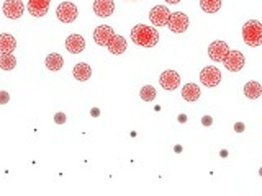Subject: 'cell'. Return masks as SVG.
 <instances>
[{
	"label": "cell",
	"instance_id": "cell-12",
	"mask_svg": "<svg viewBox=\"0 0 262 196\" xmlns=\"http://www.w3.org/2000/svg\"><path fill=\"white\" fill-rule=\"evenodd\" d=\"M66 49H68L71 54H80L85 49V39L80 35H71L66 39Z\"/></svg>",
	"mask_w": 262,
	"mask_h": 196
},
{
	"label": "cell",
	"instance_id": "cell-4",
	"mask_svg": "<svg viewBox=\"0 0 262 196\" xmlns=\"http://www.w3.org/2000/svg\"><path fill=\"white\" fill-rule=\"evenodd\" d=\"M77 15H79V10H77V7L74 5L72 2H62V4H59V7L56 8L57 20L62 21V23H72V21H76Z\"/></svg>",
	"mask_w": 262,
	"mask_h": 196
},
{
	"label": "cell",
	"instance_id": "cell-7",
	"mask_svg": "<svg viewBox=\"0 0 262 196\" xmlns=\"http://www.w3.org/2000/svg\"><path fill=\"white\" fill-rule=\"evenodd\" d=\"M200 82L205 87H208V88L216 87L221 82V72L216 67H213V65H208V67L202 69V72H200Z\"/></svg>",
	"mask_w": 262,
	"mask_h": 196
},
{
	"label": "cell",
	"instance_id": "cell-2",
	"mask_svg": "<svg viewBox=\"0 0 262 196\" xmlns=\"http://www.w3.org/2000/svg\"><path fill=\"white\" fill-rule=\"evenodd\" d=\"M131 41L143 47H154L159 43V33L147 24H136L131 28Z\"/></svg>",
	"mask_w": 262,
	"mask_h": 196
},
{
	"label": "cell",
	"instance_id": "cell-15",
	"mask_svg": "<svg viewBox=\"0 0 262 196\" xmlns=\"http://www.w3.org/2000/svg\"><path fill=\"white\" fill-rule=\"evenodd\" d=\"M74 79L79 80V82H85L90 79V76H92V69H90V65L85 64V62H79L74 65Z\"/></svg>",
	"mask_w": 262,
	"mask_h": 196
},
{
	"label": "cell",
	"instance_id": "cell-6",
	"mask_svg": "<svg viewBox=\"0 0 262 196\" xmlns=\"http://www.w3.org/2000/svg\"><path fill=\"white\" fill-rule=\"evenodd\" d=\"M169 18H170V12L164 5H156L149 12V20L154 27H167Z\"/></svg>",
	"mask_w": 262,
	"mask_h": 196
},
{
	"label": "cell",
	"instance_id": "cell-8",
	"mask_svg": "<svg viewBox=\"0 0 262 196\" xmlns=\"http://www.w3.org/2000/svg\"><path fill=\"white\" fill-rule=\"evenodd\" d=\"M167 28L172 33H184L188 28V16L184 12H176L170 13V18L167 23Z\"/></svg>",
	"mask_w": 262,
	"mask_h": 196
},
{
	"label": "cell",
	"instance_id": "cell-18",
	"mask_svg": "<svg viewBox=\"0 0 262 196\" xmlns=\"http://www.w3.org/2000/svg\"><path fill=\"white\" fill-rule=\"evenodd\" d=\"M244 95L249 98V100H257V98L262 95V85L259 82H248V84L244 85Z\"/></svg>",
	"mask_w": 262,
	"mask_h": 196
},
{
	"label": "cell",
	"instance_id": "cell-20",
	"mask_svg": "<svg viewBox=\"0 0 262 196\" xmlns=\"http://www.w3.org/2000/svg\"><path fill=\"white\" fill-rule=\"evenodd\" d=\"M0 67L4 70H13L16 67V59L12 53H2L0 54Z\"/></svg>",
	"mask_w": 262,
	"mask_h": 196
},
{
	"label": "cell",
	"instance_id": "cell-30",
	"mask_svg": "<svg viewBox=\"0 0 262 196\" xmlns=\"http://www.w3.org/2000/svg\"><path fill=\"white\" fill-rule=\"evenodd\" d=\"M259 175H260V177H262V167H260V168H259Z\"/></svg>",
	"mask_w": 262,
	"mask_h": 196
},
{
	"label": "cell",
	"instance_id": "cell-11",
	"mask_svg": "<svg viewBox=\"0 0 262 196\" xmlns=\"http://www.w3.org/2000/svg\"><path fill=\"white\" fill-rule=\"evenodd\" d=\"M223 64L229 72H239L246 64L244 54L241 51H229V54H228V57L225 59Z\"/></svg>",
	"mask_w": 262,
	"mask_h": 196
},
{
	"label": "cell",
	"instance_id": "cell-10",
	"mask_svg": "<svg viewBox=\"0 0 262 196\" xmlns=\"http://www.w3.org/2000/svg\"><path fill=\"white\" fill-rule=\"evenodd\" d=\"M159 84L164 90H167V92H172V90H176L179 85H180V76L176 72V70H164L159 77Z\"/></svg>",
	"mask_w": 262,
	"mask_h": 196
},
{
	"label": "cell",
	"instance_id": "cell-3",
	"mask_svg": "<svg viewBox=\"0 0 262 196\" xmlns=\"http://www.w3.org/2000/svg\"><path fill=\"white\" fill-rule=\"evenodd\" d=\"M243 39L251 47H257L262 44V23L257 20H249L243 27Z\"/></svg>",
	"mask_w": 262,
	"mask_h": 196
},
{
	"label": "cell",
	"instance_id": "cell-24",
	"mask_svg": "<svg viewBox=\"0 0 262 196\" xmlns=\"http://www.w3.org/2000/svg\"><path fill=\"white\" fill-rule=\"evenodd\" d=\"M202 125H203V126H207V128L213 125V118L210 116V114H205V116L202 118Z\"/></svg>",
	"mask_w": 262,
	"mask_h": 196
},
{
	"label": "cell",
	"instance_id": "cell-28",
	"mask_svg": "<svg viewBox=\"0 0 262 196\" xmlns=\"http://www.w3.org/2000/svg\"><path fill=\"white\" fill-rule=\"evenodd\" d=\"M166 2H167V4H179L180 0H166Z\"/></svg>",
	"mask_w": 262,
	"mask_h": 196
},
{
	"label": "cell",
	"instance_id": "cell-22",
	"mask_svg": "<svg viewBox=\"0 0 262 196\" xmlns=\"http://www.w3.org/2000/svg\"><path fill=\"white\" fill-rule=\"evenodd\" d=\"M139 96H141V100L144 102H152L156 98V88L152 85H144L141 88V92H139Z\"/></svg>",
	"mask_w": 262,
	"mask_h": 196
},
{
	"label": "cell",
	"instance_id": "cell-13",
	"mask_svg": "<svg viewBox=\"0 0 262 196\" xmlns=\"http://www.w3.org/2000/svg\"><path fill=\"white\" fill-rule=\"evenodd\" d=\"M51 0H28V12L33 16H45L49 10Z\"/></svg>",
	"mask_w": 262,
	"mask_h": 196
},
{
	"label": "cell",
	"instance_id": "cell-23",
	"mask_svg": "<svg viewBox=\"0 0 262 196\" xmlns=\"http://www.w3.org/2000/svg\"><path fill=\"white\" fill-rule=\"evenodd\" d=\"M66 113H56L54 114V122L56 125H66Z\"/></svg>",
	"mask_w": 262,
	"mask_h": 196
},
{
	"label": "cell",
	"instance_id": "cell-9",
	"mask_svg": "<svg viewBox=\"0 0 262 196\" xmlns=\"http://www.w3.org/2000/svg\"><path fill=\"white\" fill-rule=\"evenodd\" d=\"M2 10L5 13L7 18H10V20H16V18H20V16L23 15L25 12V5L21 0H5L4 2V7H2Z\"/></svg>",
	"mask_w": 262,
	"mask_h": 196
},
{
	"label": "cell",
	"instance_id": "cell-26",
	"mask_svg": "<svg viewBox=\"0 0 262 196\" xmlns=\"http://www.w3.org/2000/svg\"><path fill=\"white\" fill-rule=\"evenodd\" d=\"M187 121V114H179V122H185Z\"/></svg>",
	"mask_w": 262,
	"mask_h": 196
},
{
	"label": "cell",
	"instance_id": "cell-1",
	"mask_svg": "<svg viewBox=\"0 0 262 196\" xmlns=\"http://www.w3.org/2000/svg\"><path fill=\"white\" fill-rule=\"evenodd\" d=\"M94 39L98 46H103L106 47L112 54H123L126 51V39L117 35V33L113 31L112 27L108 24H100V27H97L94 30Z\"/></svg>",
	"mask_w": 262,
	"mask_h": 196
},
{
	"label": "cell",
	"instance_id": "cell-21",
	"mask_svg": "<svg viewBox=\"0 0 262 196\" xmlns=\"http://www.w3.org/2000/svg\"><path fill=\"white\" fill-rule=\"evenodd\" d=\"M200 8L205 13H216L221 8V0H200Z\"/></svg>",
	"mask_w": 262,
	"mask_h": 196
},
{
	"label": "cell",
	"instance_id": "cell-5",
	"mask_svg": "<svg viewBox=\"0 0 262 196\" xmlns=\"http://www.w3.org/2000/svg\"><path fill=\"white\" fill-rule=\"evenodd\" d=\"M229 51H231V49L228 47L225 41H213L208 46V56H210V59L215 62H225Z\"/></svg>",
	"mask_w": 262,
	"mask_h": 196
},
{
	"label": "cell",
	"instance_id": "cell-31",
	"mask_svg": "<svg viewBox=\"0 0 262 196\" xmlns=\"http://www.w3.org/2000/svg\"><path fill=\"white\" fill-rule=\"evenodd\" d=\"M131 2H133V0H131Z\"/></svg>",
	"mask_w": 262,
	"mask_h": 196
},
{
	"label": "cell",
	"instance_id": "cell-14",
	"mask_svg": "<svg viewBox=\"0 0 262 196\" xmlns=\"http://www.w3.org/2000/svg\"><path fill=\"white\" fill-rule=\"evenodd\" d=\"M94 12L98 16H110L115 12L113 0H95V2H94Z\"/></svg>",
	"mask_w": 262,
	"mask_h": 196
},
{
	"label": "cell",
	"instance_id": "cell-29",
	"mask_svg": "<svg viewBox=\"0 0 262 196\" xmlns=\"http://www.w3.org/2000/svg\"><path fill=\"white\" fill-rule=\"evenodd\" d=\"M228 155V151H221V157H226Z\"/></svg>",
	"mask_w": 262,
	"mask_h": 196
},
{
	"label": "cell",
	"instance_id": "cell-27",
	"mask_svg": "<svg viewBox=\"0 0 262 196\" xmlns=\"http://www.w3.org/2000/svg\"><path fill=\"white\" fill-rule=\"evenodd\" d=\"M90 114H92V116H98V114H100V110H98V108H94L92 111H90Z\"/></svg>",
	"mask_w": 262,
	"mask_h": 196
},
{
	"label": "cell",
	"instance_id": "cell-19",
	"mask_svg": "<svg viewBox=\"0 0 262 196\" xmlns=\"http://www.w3.org/2000/svg\"><path fill=\"white\" fill-rule=\"evenodd\" d=\"M62 65H64V59H62V56L61 54H57V53H53V54H49L46 57V67L49 70H61L62 69Z\"/></svg>",
	"mask_w": 262,
	"mask_h": 196
},
{
	"label": "cell",
	"instance_id": "cell-25",
	"mask_svg": "<svg viewBox=\"0 0 262 196\" xmlns=\"http://www.w3.org/2000/svg\"><path fill=\"white\" fill-rule=\"evenodd\" d=\"M244 129H246V125H244V122H241V121H237L236 125H234V131H236V133H243Z\"/></svg>",
	"mask_w": 262,
	"mask_h": 196
},
{
	"label": "cell",
	"instance_id": "cell-16",
	"mask_svg": "<svg viewBox=\"0 0 262 196\" xmlns=\"http://www.w3.org/2000/svg\"><path fill=\"white\" fill-rule=\"evenodd\" d=\"M182 98L185 102H196L200 98V88L196 84H185L182 88Z\"/></svg>",
	"mask_w": 262,
	"mask_h": 196
},
{
	"label": "cell",
	"instance_id": "cell-17",
	"mask_svg": "<svg viewBox=\"0 0 262 196\" xmlns=\"http://www.w3.org/2000/svg\"><path fill=\"white\" fill-rule=\"evenodd\" d=\"M16 47V39L13 35H8V33H2L0 35V53H13Z\"/></svg>",
	"mask_w": 262,
	"mask_h": 196
}]
</instances>
